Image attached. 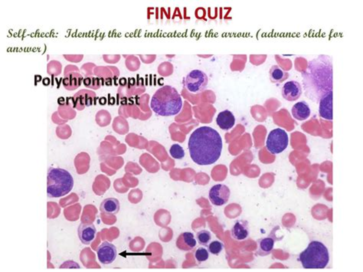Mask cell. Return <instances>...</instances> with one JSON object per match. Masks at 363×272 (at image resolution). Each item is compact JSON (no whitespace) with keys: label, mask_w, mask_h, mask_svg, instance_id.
Listing matches in <instances>:
<instances>
[{"label":"cell","mask_w":363,"mask_h":272,"mask_svg":"<svg viewBox=\"0 0 363 272\" xmlns=\"http://www.w3.org/2000/svg\"><path fill=\"white\" fill-rule=\"evenodd\" d=\"M302 84L305 96L314 102L319 103L326 94L332 92V59L331 56L321 54L308 62L302 70Z\"/></svg>","instance_id":"obj_1"},{"label":"cell","mask_w":363,"mask_h":272,"mask_svg":"<svg viewBox=\"0 0 363 272\" xmlns=\"http://www.w3.org/2000/svg\"><path fill=\"white\" fill-rule=\"evenodd\" d=\"M223 143L221 135L210 126H200L193 132L188 140V148L193 162L208 166L220 160Z\"/></svg>","instance_id":"obj_2"},{"label":"cell","mask_w":363,"mask_h":272,"mask_svg":"<svg viewBox=\"0 0 363 272\" xmlns=\"http://www.w3.org/2000/svg\"><path fill=\"white\" fill-rule=\"evenodd\" d=\"M184 102L178 90L172 86H165L158 89L151 98V109L157 115L170 116L178 114Z\"/></svg>","instance_id":"obj_3"},{"label":"cell","mask_w":363,"mask_h":272,"mask_svg":"<svg viewBox=\"0 0 363 272\" xmlns=\"http://www.w3.org/2000/svg\"><path fill=\"white\" fill-rule=\"evenodd\" d=\"M74 187L72 174L62 168H50L48 171L47 195L50 198H60L68 194Z\"/></svg>","instance_id":"obj_4"},{"label":"cell","mask_w":363,"mask_h":272,"mask_svg":"<svg viewBox=\"0 0 363 272\" xmlns=\"http://www.w3.org/2000/svg\"><path fill=\"white\" fill-rule=\"evenodd\" d=\"M298 261L306 269H324L329 264V251L324 243L312 241L300 254Z\"/></svg>","instance_id":"obj_5"},{"label":"cell","mask_w":363,"mask_h":272,"mask_svg":"<svg viewBox=\"0 0 363 272\" xmlns=\"http://www.w3.org/2000/svg\"><path fill=\"white\" fill-rule=\"evenodd\" d=\"M289 138L282 128H276L269 133L266 140V148L272 154H279L288 148Z\"/></svg>","instance_id":"obj_6"},{"label":"cell","mask_w":363,"mask_h":272,"mask_svg":"<svg viewBox=\"0 0 363 272\" xmlns=\"http://www.w3.org/2000/svg\"><path fill=\"white\" fill-rule=\"evenodd\" d=\"M208 78L202 70H192L187 74L184 80L186 88L191 93L202 92L208 86Z\"/></svg>","instance_id":"obj_7"},{"label":"cell","mask_w":363,"mask_h":272,"mask_svg":"<svg viewBox=\"0 0 363 272\" xmlns=\"http://www.w3.org/2000/svg\"><path fill=\"white\" fill-rule=\"evenodd\" d=\"M230 196H231V191L227 186L217 184L210 188L208 198L212 205L222 206L227 204Z\"/></svg>","instance_id":"obj_8"},{"label":"cell","mask_w":363,"mask_h":272,"mask_svg":"<svg viewBox=\"0 0 363 272\" xmlns=\"http://www.w3.org/2000/svg\"><path fill=\"white\" fill-rule=\"evenodd\" d=\"M99 262L103 264H112L118 256L116 246L108 242H104L96 250Z\"/></svg>","instance_id":"obj_9"},{"label":"cell","mask_w":363,"mask_h":272,"mask_svg":"<svg viewBox=\"0 0 363 272\" xmlns=\"http://www.w3.org/2000/svg\"><path fill=\"white\" fill-rule=\"evenodd\" d=\"M302 92L300 84L296 80L286 82L282 89V96L288 102H295L298 100L300 98Z\"/></svg>","instance_id":"obj_10"},{"label":"cell","mask_w":363,"mask_h":272,"mask_svg":"<svg viewBox=\"0 0 363 272\" xmlns=\"http://www.w3.org/2000/svg\"><path fill=\"white\" fill-rule=\"evenodd\" d=\"M96 228L92 223L82 222L78 228L79 240L82 244L86 246L92 244L96 237Z\"/></svg>","instance_id":"obj_11"},{"label":"cell","mask_w":363,"mask_h":272,"mask_svg":"<svg viewBox=\"0 0 363 272\" xmlns=\"http://www.w3.org/2000/svg\"><path fill=\"white\" fill-rule=\"evenodd\" d=\"M332 92L326 94L320 100V116L326 120H332V102H334Z\"/></svg>","instance_id":"obj_12"},{"label":"cell","mask_w":363,"mask_h":272,"mask_svg":"<svg viewBox=\"0 0 363 272\" xmlns=\"http://www.w3.org/2000/svg\"><path fill=\"white\" fill-rule=\"evenodd\" d=\"M232 236L237 241H244L247 240L250 234V228L248 221L238 220L232 228Z\"/></svg>","instance_id":"obj_13"},{"label":"cell","mask_w":363,"mask_h":272,"mask_svg":"<svg viewBox=\"0 0 363 272\" xmlns=\"http://www.w3.org/2000/svg\"><path fill=\"white\" fill-rule=\"evenodd\" d=\"M196 241L192 233H182L177 238L176 247L181 251H191L196 246Z\"/></svg>","instance_id":"obj_14"},{"label":"cell","mask_w":363,"mask_h":272,"mask_svg":"<svg viewBox=\"0 0 363 272\" xmlns=\"http://www.w3.org/2000/svg\"><path fill=\"white\" fill-rule=\"evenodd\" d=\"M216 123L223 130H229L236 124V118L232 112L228 110H224L220 112L216 118Z\"/></svg>","instance_id":"obj_15"},{"label":"cell","mask_w":363,"mask_h":272,"mask_svg":"<svg viewBox=\"0 0 363 272\" xmlns=\"http://www.w3.org/2000/svg\"><path fill=\"white\" fill-rule=\"evenodd\" d=\"M292 115L296 120L302 122L306 120L310 116L311 110L309 104L304 100L298 102L294 105L292 109Z\"/></svg>","instance_id":"obj_16"},{"label":"cell","mask_w":363,"mask_h":272,"mask_svg":"<svg viewBox=\"0 0 363 272\" xmlns=\"http://www.w3.org/2000/svg\"><path fill=\"white\" fill-rule=\"evenodd\" d=\"M275 242H276V240L272 236L258 240V241L257 254L262 257L270 254L273 251Z\"/></svg>","instance_id":"obj_17"},{"label":"cell","mask_w":363,"mask_h":272,"mask_svg":"<svg viewBox=\"0 0 363 272\" xmlns=\"http://www.w3.org/2000/svg\"><path fill=\"white\" fill-rule=\"evenodd\" d=\"M83 80V78L78 73L70 72L64 76L62 84L67 90H76L78 88L80 87Z\"/></svg>","instance_id":"obj_18"},{"label":"cell","mask_w":363,"mask_h":272,"mask_svg":"<svg viewBox=\"0 0 363 272\" xmlns=\"http://www.w3.org/2000/svg\"><path fill=\"white\" fill-rule=\"evenodd\" d=\"M120 202L116 198H105L100 206V210L102 212L108 215H115L120 211Z\"/></svg>","instance_id":"obj_19"},{"label":"cell","mask_w":363,"mask_h":272,"mask_svg":"<svg viewBox=\"0 0 363 272\" xmlns=\"http://www.w3.org/2000/svg\"><path fill=\"white\" fill-rule=\"evenodd\" d=\"M270 82L274 84H280L289 78V73L279 66H273L270 69Z\"/></svg>","instance_id":"obj_20"},{"label":"cell","mask_w":363,"mask_h":272,"mask_svg":"<svg viewBox=\"0 0 363 272\" xmlns=\"http://www.w3.org/2000/svg\"><path fill=\"white\" fill-rule=\"evenodd\" d=\"M196 240L201 246H208L212 241V234L210 231L202 230L196 234Z\"/></svg>","instance_id":"obj_21"},{"label":"cell","mask_w":363,"mask_h":272,"mask_svg":"<svg viewBox=\"0 0 363 272\" xmlns=\"http://www.w3.org/2000/svg\"><path fill=\"white\" fill-rule=\"evenodd\" d=\"M83 82L86 88L94 89V90L99 89L102 86V82L99 78L87 77L84 79Z\"/></svg>","instance_id":"obj_22"},{"label":"cell","mask_w":363,"mask_h":272,"mask_svg":"<svg viewBox=\"0 0 363 272\" xmlns=\"http://www.w3.org/2000/svg\"><path fill=\"white\" fill-rule=\"evenodd\" d=\"M94 96V93L88 90H80L78 93L76 94L74 98H78L80 100H84V103H86L88 106L92 104V99Z\"/></svg>","instance_id":"obj_23"},{"label":"cell","mask_w":363,"mask_h":272,"mask_svg":"<svg viewBox=\"0 0 363 272\" xmlns=\"http://www.w3.org/2000/svg\"><path fill=\"white\" fill-rule=\"evenodd\" d=\"M171 156L176 160L184 159L185 156V150L180 144H174L170 150Z\"/></svg>","instance_id":"obj_24"},{"label":"cell","mask_w":363,"mask_h":272,"mask_svg":"<svg viewBox=\"0 0 363 272\" xmlns=\"http://www.w3.org/2000/svg\"><path fill=\"white\" fill-rule=\"evenodd\" d=\"M195 258L198 263L204 262L210 258V252L206 248L200 247L196 251Z\"/></svg>","instance_id":"obj_25"},{"label":"cell","mask_w":363,"mask_h":272,"mask_svg":"<svg viewBox=\"0 0 363 272\" xmlns=\"http://www.w3.org/2000/svg\"><path fill=\"white\" fill-rule=\"evenodd\" d=\"M224 248V244L221 242L213 241L212 242L210 243L208 246V250L210 253L214 254V256H218Z\"/></svg>","instance_id":"obj_26"}]
</instances>
